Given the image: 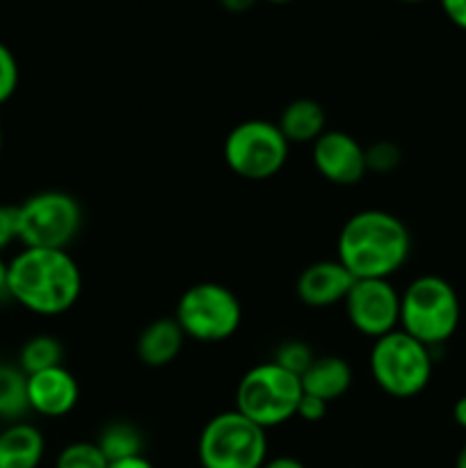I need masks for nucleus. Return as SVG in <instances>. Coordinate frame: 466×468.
<instances>
[{"instance_id":"obj_17","label":"nucleus","mask_w":466,"mask_h":468,"mask_svg":"<svg viewBox=\"0 0 466 468\" xmlns=\"http://www.w3.org/2000/svg\"><path fill=\"white\" fill-rule=\"evenodd\" d=\"M277 126L291 144H313L327 131V112L315 99H295L281 110Z\"/></svg>"},{"instance_id":"obj_25","label":"nucleus","mask_w":466,"mask_h":468,"mask_svg":"<svg viewBox=\"0 0 466 468\" xmlns=\"http://www.w3.org/2000/svg\"><path fill=\"white\" fill-rule=\"evenodd\" d=\"M327 407L329 405L324 400H320V398L304 393V396H302V400H300V405H297L295 419L306 420V423H318V420H323L324 416H327Z\"/></svg>"},{"instance_id":"obj_15","label":"nucleus","mask_w":466,"mask_h":468,"mask_svg":"<svg viewBox=\"0 0 466 468\" xmlns=\"http://www.w3.org/2000/svg\"><path fill=\"white\" fill-rule=\"evenodd\" d=\"M46 439L37 425L16 420L0 430V468H39Z\"/></svg>"},{"instance_id":"obj_35","label":"nucleus","mask_w":466,"mask_h":468,"mask_svg":"<svg viewBox=\"0 0 466 468\" xmlns=\"http://www.w3.org/2000/svg\"><path fill=\"white\" fill-rule=\"evenodd\" d=\"M268 3H272V5H288V3H292V0H268Z\"/></svg>"},{"instance_id":"obj_11","label":"nucleus","mask_w":466,"mask_h":468,"mask_svg":"<svg viewBox=\"0 0 466 468\" xmlns=\"http://www.w3.org/2000/svg\"><path fill=\"white\" fill-rule=\"evenodd\" d=\"M313 167L324 181L350 187L365 178V146L345 131H324L311 144Z\"/></svg>"},{"instance_id":"obj_29","label":"nucleus","mask_w":466,"mask_h":468,"mask_svg":"<svg viewBox=\"0 0 466 468\" xmlns=\"http://www.w3.org/2000/svg\"><path fill=\"white\" fill-rule=\"evenodd\" d=\"M256 3H259V0H219V5H222L228 14H247L249 9L256 7Z\"/></svg>"},{"instance_id":"obj_23","label":"nucleus","mask_w":466,"mask_h":468,"mask_svg":"<svg viewBox=\"0 0 466 468\" xmlns=\"http://www.w3.org/2000/svg\"><path fill=\"white\" fill-rule=\"evenodd\" d=\"M315 355L313 350L309 347V343L304 341H286L279 346L277 355H274V364H279L281 368L291 370V373H295L297 378H302V375L306 373V368H309L311 364H313Z\"/></svg>"},{"instance_id":"obj_2","label":"nucleus","mask_w":466,"mask_h":468,"mask_svg":"<svg viewBox=\"0 0 466 468\" xmlns=\"http://www.w3.org/2000/svg\"><path fill=\"white\" fill-rule=\"evenodd\" d=\"M409 254V227L382 208L350 215L336 240V259L355 279H391L405 268Z\"/></svg>"},{"instance_id":"obj_34","label":"nucleus","mask_w":466,"mask_h":468,"mask_svg":"<svg viewBox=\"0 0 466 468\" xmlns=\"http://www.w3.org/2000/svg\"><path fill=\"white\" fill-rule=\"evenodd\" d=\"M397 3H407V5H418V3H428V0H397Z\"/></svg>"},{"instance_id":"obj_4","label":"nucleus","mask_w":466,"mask_h":468,"mask_svg":"<svg viewBox=\"0 0 466 468\" xmlns=\"http://www.w3.org/2000/svg\"><path fill=\"white\" fill-rule=\"evenodd\" d=\"M368 368L373 382L387 396L409 400L420 396L432 379V350L402 329H396L373 341Z\"/></svg>"},{"instance_id":"obj_20","label":"nucleus","mask_w":466,"mask_h":468,"mask_svg":"<svg viewBox=\"0 0 466 468\" xmlns=\"http://www.w3.org/2000/svg\"><path fill=\"white\" fill-rule=\"evenodd\" d=\"M62 361H64L62 341L55 336H48V334L32 336L30 341L23 343L21 352H18V368H21L26 375H35V373H41V370L62 366Z\"/></svg>"},{"instance_id":"obj_13","label":"nucleus","mask_w":466,"mask_h":468,"mask_svg":"<svg viewBox=\"0 0 466 468\" xmlns=\"http://www.w3.org/2000/svg\"><path fill=\"white\" fill-rule=\"evenodd\" d=\"M352 283H355V277L338 259L315 261L300 272L295 292L302 304L311 309H329V306L343 304Z\"/></svg>"},{"instance_id":"obj_1","label":"nucleus","mask_w":466,"mask_h":468,"mask_svg":"<svg viewBox=\"0 0 466 468\" xmlns=\"http://www.w3.org/2000/svg\"><path fill=\"white\" fill-rule=\"evenodd\" d=\"M80 292L82 272L67 250L23 247L7 263V295L41 318L69 314Z\"/></svg>"},{"instance_id":"obj_8","label":"nucleus","mask_w":466,"mask_h":468,"mask_svg":"<svg viewBox=\"0 0 466 468\" xmlns=\"http://www.w3.org/2000/svg\"><path fill=\"white\" fill-rule=\"evenodd\" d=\"M174 320L192 341L222 343L240 329L242 304L224 283L199 282L178 297Z\"/></svg>"},{"instance_id":"obj_30","label":"nucleus","mask_w":466,"mask_h":468,"mask_svg":"<svg viewBox=\"0 0 466 468\" xmlns=\"http://www.w3.org/2000/svg\"><path fill=\"white\" fill-rule=\"evenodd\" d=\"M110 468H155V466L151 464L144 455H140V457H128V460H122V462H112Z\"/></svg>"},{"instance_id":"obj_22","label":"nucleus","mask_w":466,"mask_h":468,"mask_svg":"<svg viewBox=\"0 0 466 468\" xmlns=\"http://www.w3.org/2000/svg\"><path fill=\"white\" fill-rule=\"evenodd\" d=\"M402 151L396 142L377 140L365 146V167L373 174H391L400 167Z\"/></svg>"},{"instance_id":"obj_21","label":"nucleus","mask_w":466,"mask_h":468,"mask_svg":"<svg viewBox=\"0 0 466 468\" xmlns=\"http://www.w3.org/2000/svg\"><path fill=\"white\" fill-rule=\"evenodd\" d=\"M55 468H110V462L96 441H73L59 451Z\"/></svg>"},{"instance_id":"obj_36","label":"nucleus","mask_w":466,"mask_h":468,"mask_svg":"<svg viewBox=\"0 0 466 468\" xmlns=\"http://www.w3.org/2000/svg\"><path fill=\"white\" fill-rule=\"evenodd\" d=\"M0 151H3V128H0Z\"/></svg>"},{"instance_id":"obj_5","label":"nucleus","mask_w":466,"mask_h":468,"mask_svg":"<svg viewBox=\"0 0 466 468\" xmlns=\"http://www.w3.org/2000/svg\"><path fill=\"white\" fill-rule=\"evenodd\" d=\"M302 396V379L274 361L254 366L236 388V410L263 430L279 428L295 419Z\"/></svg>"},{"instance_id":"obj_28","label":"nucleus","mask_w":466,"mask_h":468,"mask_svg":"<svg viewBox=\"0 0 466 468\" xmlns=\"http://www.w3.org/2000/svg\"><path fill=\"white\" fill-rule=\"evenodd\" d=\"M260 468H306V464L297 460V457L279 455V457H268V462H265Z\"/></svg>"},{"instance_id":"obj_31","label":"nucleus","mask_w":466,"mask_h":468,"mask_svg":"<svg viewBox=\"0 0 466 468\" xmlns=\"http://www.w3.org/2000/svg\"><path fill=\"white\" fill-rule=\"evenodd\" d=\"M452 420H455L461 430H466V396L457 398V402L452 405Z\"/></svg>"},{"instance_id":"obj_7","label":"nucleus","mask_w":466,"mask_h":468,"mask_svg":"<svg viewBox=\"0 0 466 468\" xmlns=\"http://www.w3.org/2000/svg\"><path fill=\"white\" fill-rule=\"evenodd\" d=\"M82 206L62 190H44L16 206V236L32 250H67L82 229Z\"/></svg>"},{"instance_id":"obj_32","label":"nucleus","mask_w":466,"mask_h":468,"mask_svg":"<svg viewBox=\"0 0 466 468\" xmlns=\"http://www.w3.org/2000/svg\"><path fill=\"white\" fill-rule=\"evenodd\" d=\"M0 292H7V261L0 256Z\"/></svg>"},{"instance_id":"obj_33","label":"nucleus","mask_w":466,"mask_h":468,"mask_svg":"<svg viewBox=\"0 0 466 468\" xmlns=\"http://www.w3.org/2000/svg\"><path fill=\"white\" fill-rule=\"evenodd\" d=\"M455 468H466V443L460 448V452H457V457H455Z\"/></svg>"},{"instance_id":"obj_24","label":"nucleus","mask_w":466,"mask_h":468,"mask_svg":"<svg viewBox=\"0 0 466 468\" xmlns=\"http://www.w3.org/2000/svg\"><path fill=\"white\" fill-rule=\"evenodd\" d=\"M18 62L7 44L0 41V105L7 103L18 90Z\"/></svg>"},{"instance_id":"obj_12","label":"nucleus","mask_w":466,"mask_h":468,"mask_svg":"<svg viewBox=\"0 0 466 468\" xmlns=\"http://www.w3.org/2000/svg\"><path fill=\"white\" fill-rule=\"evenodd\" d=\"M80 400V384L67 366L27 375V405L46 419H62L71 414Z\"/></svg>"},{"instance_id":"obj_10","label":"nucleus","mask_w":466,"mask_h":468,"mask_svg":"<svg viewBox=\"0 0 466 468\" xmlns=\"http://www.w3.org/2000/svg\"><path fill=\"white\" fill-rule=\"evenodd\" d=\"M343 306L352 327L373 341L400 329V291L391 279H355Z\"/></svg>"},{"instance_id":"obj_26","label":"nucleus","mask_w":466,"mask_h":468,"mask_svg":"<svg viewBox=\"0 0 466 468\" xmlns=\"http://www.w3.org/2000/svg\"><path fill=\"white\" fill-rule=\"evenodd\" d=\"M16 240V206L0 204V251Z\"/></svg>"},{"instance_id":"obj_9","label":"nucleus","mask_w":466,"mask_h":468,"mask_svg":"<svg viewBox=\"0 0 466 468\" xmlns=\"http://www.w3.org/2000/svg\"><path fill=\"white\" fill-rule=\"evenodd\" d=\"M222 155L236 176L245 181H270L286 167L291 142L279 131L277 122L247 119L228 131Z\"/></svg>"},{"instance_id":"obj_3","label":"nucleus","mask_w":466,"mask_h":468,"mask_svg":"<svg viewBox=\"0 0 466 468\" xmlns=\"http://www.w3.org/2000/svg\"><path fill=\"white\" fill-rule=\"evenodd\" d=\"M460 320V295L439 274H420L400 292V329L429 350L450 341Z\"/></svg>"},{"instance_id":"obj_16","label":"nucleus","mask_w":466,"mask_h":468,"mask_svg":"<svg viewBox=\"0 0 466 468\" xmlns=\"http://www.w3.org/2000/svg\"><path fill=\"white\" fill-rule=\"evenodd\" d=\"M302 391L309 396L320 398L329 405V402L338 400L345 396L355 382V373H352L350 361L336 355L315 356L313 364L306 368L302 375Z\"/></svg>"},{"instance_id":"obj_14","label":"nucleus","mask_w":466,"mask_h":468,"mask_svg":"<svg viewBox=\"0 0 466 468\" xmlns=\"http://www.w3.org/2000/svg\"><path fill=\"white\" fill-rule=\"evenodd\" d=\"M187 336L174 318H158L151 320L144 329L140 332L135 343L137 359L146 366V368H164V366L174 364L178 355L183 352Z\"/></svg>"},{"instance_id":"obj_19","label":"nucleus","mask_w":466,"mask_h":468,"mask_svg":"<svg viewBox=\"0 0 466 468\" xmlns=\"http://www.w3.org/2000/svg\"><path fill=\"white\" fill-rule=\"evenodd\" d=\"M27 411V375L18 366L0 364V420L16 423Z\"/></svg>"},{"instance_id":"obj_6","label":"nucleus","mask_w":466,"mask_h":468,"mask_svg":"<svg viewBox=\"0 0 466 468\" xmlns=\"http://www.w3.org/2000/svg\"><path fill=\"white\" fill-rule=\"evenodd\" d=\"M265 432L238 410L215 414L196 441L201 468H260L268 462Z\"/></svg>"},{"instance_id":"obj_18","label":"nucleus","mask_w":466,"mask_h":468,"mask_svg":"<svg viewBox=\"0 0 466 468\" xmlns=\"http://www.w3.org/2000/svg\"><path fill=\"white\" fill-rule=\"evenodd\" d=\"M96 443L103 451V455L108 457L110 464L128 460V457H140L142 451H144V437L128 420H112V423L105 425L99 432Z\"/></svg>"},{"instance_id":"obj_27","label":"nucleus","mask_w":466,"mask_h":468,"mask_svg":"<svg viewBox=\"0 0 466 468\" xmlns=\"http://www.w3.org/2000/svg\"><path fill=\"white\" fill-rule=\"evenodd\" d=\"M439 5H441L448 21L466 32V0H439Z\"/></svg>"}]
</instances>
